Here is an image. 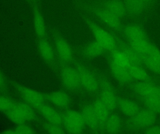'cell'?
Segmentation results:
<instances>
[{"instance_id": "cell-1", "label": "cell", "mask_w": 160, "mask_h": 134, "mask_svg": "<svg viewBox=\"0 0 160 134\" xmlns=\"http://www.w3.org/2000/svg\"><path fill=\"white\" fill-rule=\"evenodd\" d=\"M86 23L92 32L95 41L102 46L105 50L112 52L116 49L117 42L112 35L91 20L86 19Z\"/></svg>"}, {"instance_id": "cell-2", "label": "cell", "mask_w": 160, "mask_h": 134, "mask_svg": "<svg viewBox=\"0 0 160 134\" xmlns=\"http://www.w3.org/2000/svg\"><path fill=\"white\" fill-rule=\"evenodd\" d=\"M157 115L147 109H141L136 115L130 118L127 127L130 131L145 130L155 124L158 118Z\"/></svg>"}, {"instance_id": "cell-3", "label": "cell", "mask_w": 160, "mask_h": 134, "mask_svg": "<svg viewBox=\"0 0 160 134\" xmlns=\"http://www.w3.org/2000/svg\"><path fill=\"white\" fill-rule=\"evenodd\" d=\"M62 123L67 132L69 134L82 133L85 124L81 112L69 110L63 116Z\"/></svg>"}, {"instance_id": "cell-4", "label": "cell", "mask_w": 160, "mask_h": 134, "mask_svg": "<svg viewBox=\"0 0 160 134\" xmlns=\"http://www.w3.org/2000/svg\"><path fill=\"white\" fill-rule=\"evenodd\" d=\"M14 86L26 103L34 109H37L44 104L46 96L42 93L19 84H14Z\"/></svg>"}, {"instance_id": "cell-5", "label": "cell", "mask_w": 160, "mask_h": 134, "mask_svg": "<svg viewBox=\"0 0 160 134\" xmlns=\"http://www.w3.org/2000/svg\"><path fill=\"white\" fill-rule=\"evenodd\" d=\"M100 99L111 111H113L118 106V98L112 86L107 80L102 79L101 81Z\"/></svg>"}, {"instance_id": "cell-6", "label": "cell", "mask_w": 160, "mask_h": 134, "mask_svg": "<svg viewBox=\"0 0 160 134\" xmlns=\"http://www.w3.org/2000/svg\"><path fill=\"white\" fill-rule=\"evenodd\" d=\"M61 77L63 85L68 90H75L81 86L78 72L76 68L69 66L63 67Z\"/></svg>"}, {"instance_id": "cell-7", "label": "cell", "mask_w": 160, "mask_h": 134, "mask_svg": "<svg viewBox=\"0 0 160 134\" xmlns=\"http://www.w3.org/2000/svg\"><path fill=\"white\" fill-rule=\"evenodd\" d=\"M131 89L140 97L160 98V87L153 82L137 81L132 85Z\"/></svg>"}, {"instance_id": "cell-8", "label": "cell", "mask_w": 160, "mask_h": 134, "mask_svg": "<svg viewBox=\"0 0 160 134\" xmlns=\"http://www.w3.org/2000/svg\"><path fill=\"white\" fill-rule=\"evenodd\" d=\"M76 68L78 72L81 86L89 92H96L98 89L99 84L94 75L81 64H77Z\"/></svg>"}, {"instance_id": "cell-9", "label": "cell", "mask_w": 160, "mask_h": 134, "mask_svg": "<svg viewBox=\"0 0 160 134\" xmlns=\"http://www.w3.org/2000/svg\"><path fill=\"white\" fill-rule=\"evenodd\" d=\"M94 13L95 16L107 27L116 30L121 29L120 18L104 8H96L94 10Z\"/></svg>"}, {"instance_id": "cell-10", "label": "cell", "mask_w": 160, "mask_h": 134, "mask_svg": "<svg viewBox=\"0 0 160 134\" xmlns=\"http://www.w3.org/2000/svg\"><path fill=\"white\" fill-rule=\"evenodd\" d=\"M81 114L85 124L93 133L99 132V125L93 104H87L82 108Z\"/></svg>"}, {"instance_id": "cell-11", "label": "cell", "mask_w": 160, "mask_h": 134, "mask_svg": "<svg viewBox=\"0 0 160 134\" xmlns=\"http://www.w3.org/2000/svg\"><path fill=\"white\" fill-rule=\"evenodd\" d=\"M55 48L60 59L63 62H70L73 58V50L69 43L60 35L55 38Z\"/></svg>"}, {"instance_id": "cell-12", "label": "cell", "mask_w": 160, "mask_h": 134, "mask_svg": "<svg viewBox=\"0 0 160 134\" xmlns=\"http://www.w3.org/2000/svg\"><path fill=\"white\" fill-rule=\"evenodd\" d=\"M37 109L47 122L59 125L62 123V115L54 108L44 104Z\"/></svg>"}, {"instance_id": "cell-13", "label": "cell", "mask_w": 160, "mask_h": 134, "mask_svg": "<svg viewBox=\"0 0 160 134\" xmlns=\"http://www.w3.org/2000/svg\"><path fill=\"white\" fill-rule=\"evenodd\" d=\"M96 112L99 125V132H104V125L111 114V111L102 102L100 98L96 99L92 104Z\"/></svg>"}, {"instance_id": "cell-14", "label": "cell", "mask_w": 160, "mask_h": 134, "mask_svg": "<svg viewBox=\"0 0 160 134\" xmlns=\"http://www.w3.org/2000/svg\"><path fill=\"white\" fill-rule=\"evenodd\" d=\"M117 107L123 115L129 118L136 115L141 109L137 103L126 98L118 99Z\"/></svg>"}, {"instance_id": "cell-15", "label": "cell", "mask_w": 160, "mask_h": 134, "mask_svg": "<svg viewBox=\"0 0 160 134\" xmlns=\"http://www.w3.org/2000/svg\"><path fill=\"white\" fill-rule=\"evenodd\" d=\"M33 22L36 34L43 38L46 33V25L43 15L37 5L33 6Z\"/></svg>"}, {"instance_id": "cell-16", "label": "cell", "mask_w": 160, "mask_h": 134, "mask_svg": "<svg viewBox=\"0 0 160 134\" xmlns=\"http://www.w3.org/2000/svg\"><path fill=\"white\" fill-rule=\"evenodd\" d=\"M47 98L52 104L59 108H66L70 104L69 95L65 92L57 90L47 95Z\"/></svg>"}, {"instance_id": "cell-17", "label": "cell", "mask_w": 160, "mask_h": 134, "mask_svg": "<svg viewBox=\"0 0 160 134\" xmlns=\"http://www.w3.org/2000/svg\"><path fill=\"white\" fill-rule=\"evenodd\" d=\"M124 33L129 42L147 39L144 29L139 24H131L127 25L124 28Z\"/></svg>"}, {"instance_id": "cell-18", "label": "cell", "mask_w": 160, "mask_h": 134, "mask_svg": "<svg viewBox=\"0 0 160 134\" xmlns=\"http://www.w3.org/2000/svg\"><path fill=\"white\" fill-rule=\"evenodd\" d=\"M103 8L119 18L123 17L127 13L122 0H106L103 3Z\"/></svg>"}, {"instance_id": "cell-19", "label": "cell", "mask_w": 160, "mask_h": 134, "mask_svg": "<svg viewBox=\"0 0 160 134\" xmlns=\"http://www.w3.org/2000/svg\"><path fill=\"white\" fill-rule=\"evenodd\" d=\"M110 67L114 77L120 83L128 84L132 80L128 68L118 66L111 61Z\"/></svg>"}, {"instance_id": "cell-20", "label": "cell", "mask_w": 160, "mask_h": 134, "mask_svg": "<svg viewBox=\"0 0 160 134\" xmlns=\"http://www.w3.org/2000/svg\"><path fill=\"white\" fill-rule=\"evenodd\" d=\"M122 129V121L118 114H110L104 125V132L108 134H118Z\"/></svg>"}, {"instance_id": "cell-21", "label": "cell", "mask_w": 160, "mask_h": 134, "mask_svg": "<svg viewBox=\"0 0 160 134\" xmlns=\"http://www.w3.org/2000/svg\"><path fill=\"white\" fill-rule=\"evenodd\" d=\"M39 54L43 60L46 62H51L54 58L53 48L49 42L44 38H41L38 44Z\"/></svg>"}, {"instance_id": "cell-22", "label": "cell", "mask_w": 160, "mask_h": 134, "mask_svg": "<svg viewBox=\"0 0 160 134\" xmlns=\"http://www.w3.org/2000/svg\"><path fill=\"white\" fill-rule=\"evenodd\" d=\"M132 79L137 81H148L152 82V79L149 73L142 65L132 64L128 68Z\"/></svg>"}, {"instance_id": "cell-23", "label": "cell", "mask_w": 160, "mask_h": 134, "mask_svg": "<svg viewBox=\"0 0 160 134\" xmlns=\"http://www.w3.org/2000/svg\"><path fill=\"white\" fill-rule=\"evenodd\" d=\"M123 2L127 12L134 16L142 14L147 5L142 0H123Z\"/></svg>"}, {"instance_id": "cell-24", "label": "cell", "mask_w": 160, "mask_h": 134, "mask_svg": "<svg viewBox=\"0 0 160 134\" xmlns=\"http://www.w3.org/2000/svg\"><path fill=\"white\" fill-rule=\"evenodd\" d=\"M153 44L147 39L129 42L130 46L142 56H148Z\"/></svg>"}, {"instance_id": "cell-25", "label": "cell", "mask_w": 160, "mask_h": 134, "mask_svg": "<svg viewBox=\"0 0 160 134\" xmlns=\"http://www.w3.org/2000/svg\"><path fill=\"white\" fill-rule=\"evenodd\" d=\"M111 61L115 65L127 68H128L132 65L126 53L121 49H116L112 51Z\"/></svg>"}, {"instance_id": "cell-26", "label": "cell", "mask_w": 160, "mask_h": 134, "mask_svg": "<svg viewBox=\"0 0 160 134\" xmlns=\"http://www.w3.org/2000/svg\"><path fill=\"white\" fill-rule=\"evenodd\" d=\"M104 48L96 41L88 44L83 49V54L88 58H96L101 56L104 50Z\"/></svg>"}, {"instance_id": "cell-27", "label": "cell", "mask_w": 160, "mask_h": 134, "mask_svg": "<svg viewBox=\"0 0 160 134\" xmlns=\"http://www.w3.org/2000/svg\"><path fill=\"white\" fill-rule=\"evenodd\" d=\"M121 50L124 51L128 58L129 59L132 64L135 65H143L141 55L138 54L134 49H132L129 45H127L124 44H121Z\"/></svg>"}, {"instance_id": "cell-28", "label": "cell", "mask_w": 160, "mask_h": 134, "mask_svg": "<svg viewBox=\"0 0 160 134\" xmlns=\"http://www.w3.org/2000/svg\"><path fill=\"white\" fill-rule=\"evenodd\" d=\"M146 109L156 114H160V98L140 97Z\"/></svg>"}, {"instance_id": "cell-29", "label": "cell", "mask_w": 160, "mask_h": 134, "mask_svg": "<svg viewBox=\"0 0 160 134\" xmlns=\"http://www.w3.org/2000/svg\"><path fill=\"white\" fill-rule=\"evenodd\" d=\"M142 65L149 71L156 75L160 76V62L154 60L147 56H142Z\"/></svg>"}, {"instance_id": "cell-30", "label": "cell", "mask_w": 160, "mask_h": 134, "mask_svg": "<svg viewBox=\"0 0 160 134\" xmlns=\"http://www.w3.org/2000/svg\"><path fill=\"white\" fill-rule=\"evenodd\" d=\"M59 124L46 122L43 125V128L46 132L49 134H62L66 133L64 129Z\"/></svg>"}, {"instance_id": "cell-31", "label": "cell", "mask_w": 160, "mask_h": 134, "mask_svg": "<svg viewBox=\"0 0 160 134\" xmlns=\"http://www.w3.org/2000/svg\"><path fill=\"white\" fill-rule=\"evenodd\" d=\"M15 102L6 96L0 95V112H5L14 105Z\"/></svg>"}, {"instance_id": "cell-32", "label": "cell", "mask_w": 160, "mask_h": 134, "mask_svg": "<svg viewBox=\"0 0 160 134\" xmlns=\"http://www.w3.org/2000/svg\"><path fill=\"white\" fill-rule=\"evenodd\" d=\"M15 134H32L35 133V131L31 126L25 123L17 125L14 129Z\"/></svg>"}, {"instance_id": "cell-33", "label": "cell", "mask_w": 160, "mask_h": 134, "mask_svg": "<svg viewBox=\"0 0 160 134\" xmlns=\"http://www.w3.org/2000/svg\"><path fill=\"white\" fill-rule=\"evenodd\" d=\"M147 56L160 62V49L155 45L153 44L149 54Z\"/></svg>"}, {"instance_id": "cell-34", "label": "cell", "mask_w": 160, "mask_h": 134, "mask_svg": "<svg viewBox=\"0 0 160 134\" xmlns=\"http://www.w3.org/2000/svg\"><path fill=\"white\" fill-rule=\"evenodd\" d=\"M144 133L147 134H160V125H152L144 130Z\"/></svg>"}, {"instance_id": "cell-35", "label": "cell", "mask_w": 160, "mask_h": 134, "mask_svg": "<svg viewBox=\"0 0 160 134\" xmlns=\"http://www.w3.org/2000/svg\"><path fill=\"white\" fill-rule=\"evenodd\" d=\"M5 82L4 78L2 74L0 72V89L4 87L5 86Z\"/></svg>"}, {"instance_id": "cell-36", "label": "cell", "mask_w": 160, "mask_h": 134, "mask_svg": "<svg viewBox=\"0 0 160 134\" xmlns=\"http://www.w3.org/2000/svg\"><path fill=\"white\" fill-rule=\"evenodd\" d=\"M2 133L4 134H15V132L14 129H13L5 130V131L2 132Z\"/></svg>"}, {"instance_id": "cell-37", "label": "cell", "mask_w": 160, "mask_h": 134, "mask_svg": "<svg viewBox=\"0 0 160 134\" xmlns=\"http://www.w3.org/2000/svg\"><path fill=\"white\" fill-rule=\"evenodd\" d=\"M27 1L32 3V5H36L37 0H27Z\"/></svg>"}, {"instance_id": "cell-38", "label": "cell", "mask_w": 160, "mask_h": 134, "mask_svg": "<svg viewBox=\"0 0 160 134\" xmlns=\"http://www.w3.org/2000/svg\"><path fill=\"white\" fill-rule=\"evenodd\" d=\"M142 1L148 5V4L150 3L153 1V0H142Z\"/></svg>"}, {"instance_id": "cell-39", "label": "cell", "mask_w": 160, "mask_h": 134, "mask_svg": "<svg viewBox=\"0 0 160 134\" xmlns=\"http://www.w3.org/2000/svg\"><path fill=\"white\" fill-rule=\"evenodd\" d=\"M159 86H160V83L159 85Z\"/></svg>"}]
</instances>
